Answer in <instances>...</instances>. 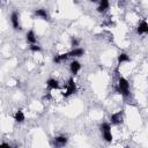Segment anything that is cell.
Instances as JSON below:
<instances>
[{"label": "cell", "mask_w": 148, "mask_h": 148, "mask_svg": "<svg viewBox=\"0 0 148 148\" xmlns=\"http://www.w3.org/2000/svg\"><path fill=\"white\" fill-rule=\"evenodd\" d=\"M116 91L125 97L130 96V83L128 81L123 77V76H119L118 79V83H117V87H116Z\"/></svg>", "instance_id": "6da1fadb"}, {"label": "cell", "mask_w": 148, "mask_h": 148, "mask_svg": "<svg viewBox=\"0 0 148 148\" xmlns=\"http://www.w3.org/2000/svg\"><path fill=\"white\" fill-rule=\"evenodd\" d=\"M101 132L103 135V139L106 142L112 141V133H111V125L109 123H102L101 125Z\"/></svg>", "instance_id": "7a4b0ae2"}, {"label": "cell", "mask_w": 148, "mask_h": 148, "mask_svg": "<svg viewBox=\"0 0 148 148\" xmlns=\"http://www.w3.org/2000/svg\"><path fill=\"white\" fill-rule=\"evenodd\" d=\"M66 91L62 94L64 95V97H69L71 95H73V94H75L76 92V90H77V88H76V83H75V81H74V79L73 77H69L68 79V81H67V84H66Z\"/></svg>", "instance_id": "3957f363"}, {"label": "cell", "mask_w": 148, "mask_h": 148, "mask_svg": "<svg viewBox=\"0 0 148 148\" xmlns=\"http://www.w3.org/2000/svg\"><path fill=\"white\" fill-rule=\"evenodd\" d=\"M110 120H111V124L113 125H119L123 123V112L121 111H118L116 113H112L110 116Z\"/></svg>", "instance_id": "277c9868"}, {"label": "cell", "mask_w": 148, "mask_h": 148, "mask_svg": "<svg viewBox=\"0 0 148 148\" xmlns=\"http://www.w3.org/2000/svg\"><path fill=\"white\" fill-rule=\"evenodd\" d=\"M67 141H68L67 136H64V135H59V136L53 138V145L56 147H62L67 143Z\"/></svg>", "instance_id": "5b68a950"}, {"label": "cell", "mask_w": 148, "mask_h": 148, "mask_svg": "<svg viewBox=\"0 0 148 148\" xmlns=\"http://www.w3.org/2000/svg\"><path fill=\"white\" fill-rule=\"evenodd\" d=\"M10 21H12V25L15 30H20L21 25H20V21H18V14L16 12H13L10 15Z\"/></svg>", "instance_id": "8992f818"}, {"label": "cell", "mask_w": 148, "mask_h": 148, "mask_svg": "<svg viewBox=\"0 0 148 148\" xmlns=\"http://www.w3.org/2000/svg\"><path fill=\"white\" fill-rule=\"evenodd\" d=\"M136 32H138L139 35H145V34L148 32V24H147L146 20H142V21L140 22V24H139L138 28H136Z\"/></svg>", "instance_id": "52a82bcc"}, {"label": "cell", "mask_w": 148, "mask_h": 148, "mask_svg": "<svg viewBox=\"0 0 148 148\" xmlns=\"http://www.w3.org/2000/svg\"><path fill=\"white\" fill-rule=\"evenodd\" d=\"M81 69V65L77 60H73L71 64H69V71L73 75H76L79 73V71Z\"/></svg>", "instance_id": "ba28073f"}, {"label": "cell", "mask_w": 148, "mask_h": 148, "mask_svg": "<svg viewBox=\"0 0 148 148\" xmlns=\"http://www.w3.org/2000/svg\"><path fill=\"white\" fill-rule=\"evenodd\" d=\"M68 53V57L69 58H74V57H81L84 54V50L81 49V47H74L72 51L67 52Z\"/></svg>", "instance_id": "9c48e42d"}, {"label": "cell", "mask_w": 148, "mask_h": 148, "mask_svg": "<svg viewBox=\"0 0 148 148\" xmlns=\"http://www.w3.org/2000/svg\"><path fill=\"white\" fill-rule=\"evenodd\" d=\"M109 7H110L109 0H99V5H98V7H97V12H98V13H103V12H105L106 9H109Z\"/></svg>", "instance_id": "30bf717a"}, {"label": "cell", "mask_w": 148, "mask_h": 148, "mask_svg": "<svg viewBox=\"0 0 148 148\" xmlns=\"http://www.w3.org/2000/svg\"><path fill=\"white\" fill-rule=\"evenodd\" d=\"M46 86L49 89H59V81L56 79H49L46 81Z\"/></svg>", "instance_id": "8fae6325"}, {"label": "cell", "mask_w": 148, "mask_h": 148, "mask_svg": "<svg viewBox=\"0 0 148 148\" xmlns=\"http://www.w3.org/2000/svg\"><path fill=\"white\" fill-rule=\"evenodd\" d=\"M35 15L36 16H38V17H40V18H43V20H49V14H47V12L45 10V9H43V8H39V9H36L35 10Z\"/></svg>", "instance_id": "7c38bea8"}, {"label": "cell", "mask_w": 148, "mask_h": 148, "mask_svg": "<svg viewBox=\"0 0 148 148\" xmlns=\"http://www.w3.org/2000/svg\"><path fill=\"white\" fill-rule=\"evenodd\" d=\"M69 57H68V53H61V54H56L53 57V61L56 64H59V62H62L65 60H67Z\"/></svg>", "instance_id": "4fadbf2b"}, {"label": "cell", "mask_w": 148, "mask_h": 148, "mask_svg": "<svg viewBox=\"0 0 148 148\" xmlns=\"http://www.w3.org/2000/svg\"><path fill=\"white\" fill-rule=\"evenodd\" d=\"M25 38H27V42H28V43H30V44H36L37 38H36V35H35V32H34L32 30H29V31L27 32Z\"/></svg>", "instance_id": "5bb4252c"}, {"label": "cell", "mask_w": 148, "mask_h": 148, "mask_svg": "<svg viewBox=\"0 0 148 148\" xmlns=\"http://www.w3.org/2000/svg\"><path fill=\"white\" fill-rule=\"evenodd\" d=\"M24 119H25V116H24L23 111H22V110H17V111L15 112V114H14V120H15L16 123H23Z\"/></svg>", "instance_id": "9a60e30c"}, {"label": "cell", "mask_w": 148, "mask_h": 148, "mask_svg": "<svg viewBox=\"0 0 148 148\" xmlns=\"http://www.w3.org/2000/svg\"><path fill=\"white\" fill-rule=\"evenodd\" d=\"M128 61H131V58H130V56L127 53L123 52V53H120L118 56V65H120L123 62H128Z\"/></svg>", "instance_id": "2e32d148"}, {"label": "cell", "mask_w": 148, "mask_h": 148, "mask_svg": "<svg viewBox=\"0 0 148 148\" xmlns=\"http://www.w3.org/2000/svg\"><path fill=\"white\" fill-rule=\"evenodd\" d=\"M29 50L32 51V52H40L42 51V47L39 45H37V44H30Z\"/></svg>", "instance_id": "e0dca14e"}, {"label": "cell", "mask_w": 148, "mask_h": 148, "mask_svg": "<svg viewBox=\"0 0 148 148\" xmlns=\"http://www.w3.org/2000/svg\"><path fill=\"white\" fill-rule=\"evenodd\" d=\"M71 45L73 46V47H76V46H79V40L76 39V38H72V40H71Z\"/></svg>", "instance_id": "ac0fdd59"}, {"label": "cell", "mask_w": 148, "mask_h": 148, "mask_svg": "<svg viewBox=\"0 0 148 148\" xmlns=\"http://www.w3.org/2000/svg\"><path fill=\"white\" fill-rule=\"evenodd\" d=\"M0 147H8V148H10V145H8V143H0Z\"/></svg>", "instance_id": "d6986e66"}, {"label": "cell", "mask_w": 148, "mask_h": 148, "mask_svg": "<svg viewBox=\"0 0 148 148\" xmlns=\"http://www.w3.org/2000/svg\"><path fill=\"white\" fill-rule=\"evenodd\" d=\"M90 2H97V1H99V0H89Z\"/></svg>", "instance_id": "ffe728a7"}]
</instances>
